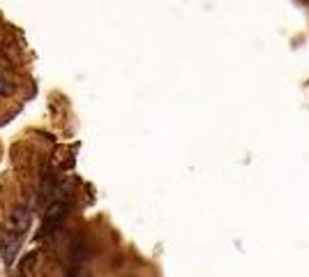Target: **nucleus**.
Returning <instances> with one entry per match:
<instances>
[{"label":"nucleus","instance_id":"5","mask_svg":"<svg viewBox=\"0 0 309 277\" xmlns=\"http://www.w3.org/2000/svg\"><path fill=\"white\" fill-rule=\"evenodd\" d=\"M12 90H14V88H12V83H9L5 76L0 74V95H9Z\"/></svg>","mask_w":309,"mask_h":277},{"label":"nucleus","instance_id":"4","mask_svg":"<svg viewBox=\"0 0 309 277\" xmlns=\"http://www.w3.org/2000/svg\"><path fill=\"white\" fill-rule=\"evenodd\" d=\"M39 256H37V252H30V254H26L21 259V263H19V270H21V273H26V270H30V266L35 261H37Z\"/></svg>","mask_w":309,"mask_h":277},{"label":"nucleus","instance_id":"6","mask_svg":"<svg viewBox=\"0 0 309 277\" xmlns=\"http://www.w3.org/2000/svg\"><path fill=\"white\" fill-rule=\"evenodd\" d=\"M5 65H7V60H5L2 56H0V67H5Z\"/></svg>","mask_w":309,"mask_h":277},{"label":"nucleus","instance_id":"7","mask_svg":"<svg viewBox=\"0 0 309 277\" xmlns=\"http://www.w3.org/2000/svg\"><path fill=\"white\" fill-rule=\"evenodd\" d=\"M21 277H23V273H21Z\"/></svg>","mask_w":309,"mask_h":277},{"label":"nucleus","instance_id":"3","mask_svg":"<svg viewBox=\"0 0 309 277\" xmlns=\"http://www.w3.org/2000/svg\"><path fill=\"white\" fill-rule=\"evenodd\" d=\"M26 226H28V213H26V210H16L14 213V229L21 231Z\"/></svg>","mask_w":309,"mask_h":277},{"label":"nucleus","instance_id":"2","mask_svg":"<svg viewBox=\"0 0 309 277\" xmlns=\"http://www.w3.org/2000/svg\"><path fill=\"white\" fill-rule=\"evenodd\" d=\"M65 213H67V203L56 201V203L49 206V210H46V219H62L65 217Z\"/></svg>","mask_w":309,"mask_h":277},{"label":"nucleus","instance_id":"1","mask_svg":"<svg viewBox=\"0 0 309 277\" xmlns=\"http://www.w3.org/2000/svg\"><path fill=\"white\" fill-rule=\"evenodd\" d=\"M0 247H2V259H5V263H7V266H12V263H14L16 252H19V238H16V236H12V238H7L2 245H0Z\"/></svg>","mask_w":309,"mask_h":277}]
</instances>
